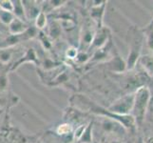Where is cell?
<instances>
[{
	"label": "cell",
	"instance_id": "obj_20",
	"mask_svg": "<svg viewBox=\"0 0 153 143\" xmlns=\"http://www.w3.org/2000/svg\"><path fill=\"white\" fill-rule=\"evenodd\" d=\"M78 49L74 46H71L68 47L66 50V56L68 58V59H75L77 55H78Z\"/></svg>",
	"mask_w": 153,
	"mask_h": 143
},
{
	"label": "cell",
	"instance_id": "obj_11",
	"mask_svg": "<svg viewBox=\"0 0 153 143\" xmlns=\"http://www.w3.org/2000/svg\"><path fill=\"white\" fill-rule=\"evenodd\" d=\"M61 25L59 22L54 21V22H51L49 28V34L48 36L51 37V39H56L57 37H59V35L61 34Z\"/></svg>",
	"mask_w": 153,
	"mask_h": 143
},
{
	"label": "cell",
	"instance_id": "obj_1",
	"mask_svg": "<svg viewBox=\"0 0 153 143\" xmlns=\"http://www.w3.org/2000/svg\"><path fill=\"white\" fill-rule=\"evenodd\" d=\"M150 99L149 90L146 87H141L134 94V103L131 112L136 124H141L144 121L147 105Z\"/></svg>",
	"mask_w": 153,
	"mask_h": 143
},
{
	"label": "cell",
	"instance_id": "obj_6",
	"mask_svg": "<svg viewBox=\"0 0 153 143\" xmlns=\"http://www.w3.org/2000/svg\"><path fill=\"white\" fill-rule=\"evenodd\" d=\"M95 33L96 31H94V30L91 27H89V28L84 27V30L80 35V45L91 48Z\"/></svg>",
	"mask_w": 153,
	"mask_h": 143
},
{
	"label": "cell",
	"instance_id": "obj_22",
	"mask_svg": "<svg viewBox=\"0 0 153 143\" xmlns=\"http://www.w3.org/2000/svg\"><path fill=\"white\" fill-rule=\"evenodd\" d=\"M147 44H149L150 49H153V30L150 31L149 36H147Z\"/></svg>",
	"mask_w": 153,
	"mask_h": 143
},
{
	"label": "cell",
	"instance_id": "obj_23",
	"mask_svg": "<svg viewBox=\"0 0 153 143\" xmlns=\"http://www.w3.org/2000/svg\"><path fill=\"white\" fill-rule=\"evenodd\" d=\"M146 143H153V137H149V139L146 140Z\"/></svg>",
	"mask_w": 153,
	"mask_h": 143
},
{
	"label": "cell",
	"instance_id": "obj_18",
	"mask_svg": "<svg viewBox=\"0 0 153 143\" xmlns=\"http://www.w3.org/2000/svg\"><path fill=\"white\" fill-rule=\"evenodd\" d=\"M0 10L5 12L13 13V2L10 0H2L0 1Z\"/></svg>",
	"mask_w": 153,
	"mask_h": 143
},
{
	"label": "cell",
	"instance_id": "obj_3",
	"mask_svg": "<svg viewBox=\"0 0 153 143\" xmlns=\"http://www.w3.org/2000/svg\"><path fill=\"white\" fill-rule=\"evenodd\" d=\"M108 28H101L98 31L95 33L94 35V38L92 40V43L91 46V49L94 50H99L103 48L105 44L108 43Z\"/></svg>",
	"mask_w": 153,
	"mask_h": 143
},
{
	"label": "cell",
	"instance_id": "obj_8",
	"mask_svg": "<svg viewBox=\"0 0 153 143\" xmlns=\"http://www.w3.org/2000/svg\"><path fill=\"white\" fill-rule=\"evenodd\" d=\"M13 57V51L12 48H1L0 49V63L7 65Z\"/></svg>",
	"mask_w": 153,
	"mask_h": 143
},
{
	"label": "cell",
	"instance_id": "obj_16",
	"mask_svg": "<svg viewBox=\"0 0 153 143\" xmlns=\"http://www.w3.org/2000/svg\"><path fill=\"white\" fill-rule=\"evenodd\" d=\"M14 19V15L13 13L5 12V10H0V21L5 25H10V23Z\"/></svg>",
	"mask_w": 153,
	"mask_h": 143
},
{
	"label": "cell",
	"instance_id": "obj_17",
	"mask_svg": "<svg viewBox=\"0 0 153 143\" xmlns=\"http://www.w3.org/2000/svg\"><path fill=\"white\" fill-rule=\"evenodd\" d=\"M8 85H9V80H8L7 73L1 70L0 71V93L7 91Z\"/></svg>",
	"mask_w": 153,
	"mask_h": 143
},
{
	"label": "cell",
	"instance_id": "obj_14",
	"mask_svg": "<svg viewBox=\"0 0 153 143\" xmlns=\"http://www.w3.org/2000/svg\"><path fill=\"white\" fill-rule=\"evenodd\" d=\"M141 63L146 73H149L150 76H153V57L147 55L143 56L141 59Z\"/></svg>",
	"mask_w": 153,
	"mask_h": 143
},
{
	"label": "cell",
	"instance_id": "obj_2",
	"mask_svg": "<svg viewBox=\"0 0 153 143\" xmlns=\"http://www.w3.org/2000/svg\"><path fill=\"white\" fill-rule=\"evenodd\" d=\"M134 103V94H130L126 95V97L118 99L115 103H113L108 108L109 112H111L115 115H126L128 113L131 112Z\"/></svg>",
	"mask_w": 153,
	"mask_h": 143
},
{
	"label": "cell",
	"instance_id": "obj_19",
	"mask_svg": "<svg viewBox=\"0 0 153 143\" xmlns=\"http://www.w3.org/2000/svg\"><path fill=\"white\" fill-rule=\"evenodd\" d=\"M87 126H88V124H82L80 126H78L75 129L74 133H73V139L76 140V141H78L79 139H80V137L84 134V132H85Z\"/></svg>",
	"mask_w": 153,
	"mask_h": 143
},
{
	"label": "cell",
	"instance_id": "obj_13",
	"mask_svg": "<svg viewBox=\"0 0 153 143\" xmlns=\"http://www.w3.org/2000/svg\"><path fill=\"white\" fill-rule=\"evenodd\" d=\"M72 132H73L72 125L68 122H65V123L58 125L56 128V134L59 136H67V135L71 134Z\"/></svg>",
	"mask_w": 153,
	"mask_h": 143
},
{
	"label": "cell",
	"instance_id": "obj_4",
	"mask_svg": "<svg viewBox=\"0 0 153 143\" xmlns=\"http://www.w3.org/2000/svg\"><path fill=\"white\" fill-rule=\"evenodd\" d=\"M22 4L27 21L34 20L41 12V5H38L36 1H22Z\"/></svg>",
	"mask_w": 153,
	"mask_h": 143
},
{
	"label": "cell",
	"instance_id": "obj_5",
	"mask_svg": "<svg viewBox=\"0 0 153 143\" xmlns=\"http://www.w3.org/2000/svg\"><path fill=\"white\" fill-rule=\"evenodd\" d=\"M8 27H9V33L10 35H20L24 34L29 29L27 22L20 20L16 17H14V19L10 23Z\"/></svg>",
	"mask_w": 153,
	"mask_h": 143
},
{
	"label": "cell",
	"instance_id": "obj_7",
	"mask_svg": "<svg viewBox=\"0 0 153 143\" xmlns=\"http://www.w3.org/2000/svg\"><path fill=\"white\" fill-rule=\"evenodd\" d=\"M25 62H33V63H37L38 62L37 55H36V52H34L33 49H29L24 56L23 55L21 56L20 59L16 63H14V65L13 67V70H14V69H17L20 65H22L23 63H25Z\"/></svg>",
	"mask_w": 153,
	"mask_h": 143
},
{
	"label": "cell",
	"instance_id": "obj_15",
	"mask_svg": "<svg viewBox=\"0 0 153 143\" xmlns=\"http://www.w3.org/2000/svg\"><path fill=\"white\" fill-rule=\"evenodd\" d=\"M92 133V125L91 124H88L87 128L84 132V134L80 137V139L78 140L79 143H91V135Z\"/></svg>",
	"mask_w": 153,
	"mask_h": 143
},
{
	"label": "cell",
	"instance_id": "obj_12",
	"mask_svg": "<svg viewBox=\"0 0 153 143\" xmlns=\"http://www.w3.org/2000/svg\"><path fill=\"white\" fill-rule=\"evenodd\" d=\"M47 23H48V18H47V14L43 12H40L39 14L34 19L35 28L39 30H44L47 27Z\"/></svg>",
	"mask_w": 153,
	"mask_h": 143
},
{
	"label": "cell",
	"instance_id": "obj_10",
	"mask_svg": "<svg viewBox=\"0 0 153 143\" xmlns=\"http://www.w3.org/2000/svg\"><path fill=\"white\" fill-rule=\"evenodd\" d=\"M105 2L104 1L102 4H97L95 6L92 7L91 14V16L94 21H98V20L101 21L102 20L103 14L105 12Z\"/></svg>",
	"mask_w": 153,
	"mask_h": 143
},
{
	"label": "cell",
	"instance_id": "obj_9",
	"mask_svg": "<svg viewBox=\"0 0 153 143\" xmlns=\"http://www.w3.org/2000/svg\"><path fill=\"white\" fill-rule=\"evenodd\" d=\"M13 13L14 15V17H16V18L20 19V20L27 22L22 1H15V2H13Z\"/></svg>",
	"mask_w": 153,
	"mask_h": 143
},
{
	"label": "cell",
	"instance_id": "obj_21",
	"mask_svg": "<svg viewBox=\"0 0 153 143\" xmlns=\"http://www.w3.org/2000/svg\"><path fill=\"white\" fill-rule=\"evenodd\" d=\"M88 60V55L86 52H79L75 58V61H77L79 64H84Z\"/></svg>",
	"mask_w": 153,
	"mask_h": 143
}]
</instances>
